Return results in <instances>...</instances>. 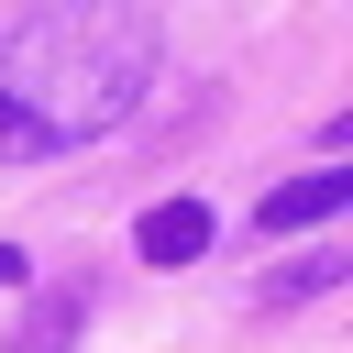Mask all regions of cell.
Segmentation results:
<instances>
[{
  "label": "cell",
  "instance_id": "7a4b0ae2",
  "mask_svg": "<svg viewBox=\"0 0 353 353\" xmlns=\"http://www.w3.org/2000/svg\"><path fill=\"white\" fill-rule=\"evenodd\" d=\"M331 210H353V165H309V176H287V188L254 210V232H309V221H331Z\"/></svg>",
  "mask_w": 353,
  "mask_h": 353
},
{
  "label": "cell",
  "instance_id": "277c9868",
  "mask_svg": "<svg viewBox=\"0 0 353 353\" xmlns=\"http://www.w3.org/2000/svg\"><path fill=\"white\" fill-rule=\"evenodd\" d=\"M331 276H342V254H298V265H287L265 298H309V287H331Z\"/></svg>",
  "mask_w": 353,
  "mask_h": 353
},
{
  "label": "cell",
  "instance_id": "6da1fadb",
  "mask_svg": "<svg viewBox=\"0 0 353 353\" xmlns=\"http://www.w3.org/2000/svg\"><path fill=\"white\" fill-rule=\"evenodd\" d=\"M143 88H154V22L132 0L0 11V165H44L121 132Z\"/></svg>",
  "mask_w": 353,
  "mask_h": 353
},
{
  "label": "cell",
  "instance_id": "3957f363",
  "mask_svg": "<svg viewBox=\"0 0 353 353\" xmlns=\"http://www.w3.org/2000/svg\"><path fill=\"white\" fill-rule=\"evenodd\" d=\"M132 243H143V265H199V254H210V210H199V199H154Z\"/></svg>",
  "mask_w": 353,
  "mask_h": 353
}]
</instances>
